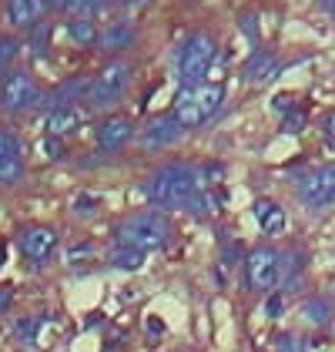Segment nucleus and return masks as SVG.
<instances>
[{
    "instance_id": "1",
    "label": "nucleus",
    "mask_w": 335,
    "mask_h": 352,
    "mask_svg": "<svg viewBox=\"0 0 335 352\" xmlns=\"http://www.w3.org/2000/svg\"><path fill=\"white\" fill-rule=\"evenodd\" d=\"M205 185L192 164H165L158 168L148 185L144 195L148 201H154L158 208H188V212H208V198H205Z\"/></svg>"
},
{
    "instance_id": "2",
    "label": "nucleus",
    "mask_w": 335,
    "mask_h": 352,
    "mask_svg": "<svg viewBox=\"0 0 335 352\" xmlns=\"http://www.w3.org/2000/svg\"><path fill=\"white\" fill-rule=\"evenodd\" d=\"M171 235V221L165 212H144V215L128 218L117 232H114V245L117 248H138V252H154L161 248Z\"/></svg>"
},
{
    "instance_id": "3",
    "label": "nucleus",
    "mask_w": 335,
    "mask_h": 352,
    "mask_svg": "<svg viewBox=\"0 0 335 352\" xmlns=\"http://www.w3.org/2000/svg\"><path fill=\"white\" fill-rule=\"evenodd\" d=\"M222 101H224L222 84H198V87H185V91L178 94L171 114L178 118L181 128H201V124H208V121L218 114Z\"/></svg>"
},
{
    "instance_id": "4",
    "label": "nucleus",
    "mask_w": 335,
    "mask_h": 352,
    "mask_svg": "<svg viewBox=\"0 0 335 352\" xmlns=\"http://www.w3.org/2000/svg\"><path fill=\"white\" fill-rule=\"evenodd\" d=\"M211 60H215V41H211L208 34H195V37H188V41L181 44L178 57H174L178 81L185 84V87H198L201 78L208 74Z\"/></svg>"
},
{
    "instance_id": "5",
    "label": "nucleus",
    "mask_w": 335,
    "mask_h": 352,
    "mask_svg": "<svg viewBox=\"0 0 335 352\" xmlns=\"http://www.w3.org/2000/svg\"><path fill=\"white\" fill-rule=\"evenodd\" d=\"M128 87H131V67H128V64H111V67H104V71L91 81L87 101H91V108L108 111L128 94Z\"/></svg>"
},
{
    "instance_id": "6",
    "label": "nucleus",
    "mask_w": 335,
    "mask_h": 352,
    "mask_svg": "<svg viewBox=\"0 0 335 352\" xmlns=\"http://www.w3.org/2000/svg\"><path fill=\"white\" fill-rule=\"evenodd\" d=\"M37 104V84L27 71H10L0 81V108L7 114H24Z\"/></svg>"
},
{
    "instance_id": "7",
    "label": "nucleus",
    "mask_w": 335,
    "mask_h": 352,
    "mask_svg": "<svg viewBox=\"0 0 335 352\" xmlns=\"http://www.w3.org/2000/svg\"><path fill=\"white\" fill-rule=\"evenodd\" d=\"M281 278V255L275 248H255L249 255V285L255 292L275 289Z\"/></svg>"
},
{
    "instance_id": "8",
    "label": "nucleus",
    "mask_w": 335,
    "mask_h": 352,
    "mask_svg": "<svg viewBox=\"0 0 335 352\" xmlns=\"http://www.w3.org/2000/svg\"><path fill=\"white\" fill-rule=\"evenodd\" d=\"M299 198L305 205H312V208H322V205L335 201V164H325V168L312 171L308 178H302Z\"/></svg>"
},
{
    "instance_id": "9",
    "label": "nucleus",
    "mask_w": 335,
    "mask_h": 352,
    "mask_svg": "<svg viewBox=\"0 0 335 352\" xmlns=\"http://www.w3.org/2000/svg\"><path fill=\"white\" fill-rule=\"evenodd\" d=\"M24 175V144L7 128H0V185H14Z\"/></svg>"
},
{
    "instance_id": "10",
    "label": "nucleus",
    "mask_w": 335,
    "mask_h": 352,
    "mask_svg": "<svg viewBox=\"0 0 335 352\" xmlns=\"http://www.w3.org/2000/svg\"><path fill=\"white\" fill-rule=\"evenodd\" d=\"M185 135V128L178 124V118L171 114V118H158V121H151L148 128H144V144L151 148V151H165L171 144H178Z\"/></svg>"
},
{
    "instance_id": "11",
    "label": "nucleus",
    "mask_w": 335,
    "mask_h": 352,
    "mask_svg": "<svg viewBox=\"0 0 335 352\" xmlns=\"http://www.w3.org/2000/svg\"><path fill=\"white\" fill-rule=\"evenodd\" d=\"M131 138H135V124H131L128 118H108V121H101V128H97V144H101L104 151L124 148Z\"/></svg>"
},
{
    "instance_id": "12",
    "label": "nucleus",
    "mask_w": 335,
    "mask_h": 352,
    "mask_svg": "<svg viewBox=\"0 0 335 352\" xmlns=\"http://www.w3.org/2000/svg\"><path fill=\"white\" fill-rule=\"evenodd\" d=\"M84 121H87V108H84V104H60V108H54L51 118H47V131L54 138L71 135V131L81 128Z\"/></svg>"
},
{
    "instance_id": "13",
    "label": "nucleus",
    "mask_w": 335,
    "mask_h": 352,
    "mask_svg": "<svg viewBox=\"0 0 335 352\" xmlns=\"http://www.w3.org/2000/svg\"><path fill=\"white\" fill-rule=\"evenodd\" d=\"M54 245H57V235L51 228H27L21 235V252L27 255L30 262H44L54 252Z\"/></svg>"
},
{
    "instance_id": "14",
    "label": "nucleus",
    "mask_w": 335,
    "mask_h": 352,
    "mask_svg": "<svg viewBox=\"0 0 335 352\" xmlns=\"http://www.w3.org/2000/svg\"><path fill=\"white\" fill-rule=\"evenodd\" d=\"M255 218H258V225H262L265 235H281L285 225H288L285 212H281L275 201H258V205H255Z\"/></svg>"
},
{
    "instance_id": "15",
    "label": "nucleus",
    "mask_w": 335,
    "mask_h": 352,
    "mask_svg": "<svg viewBox=\"0 0 335 352\" xmlns=\"http://www.w3.org/2000/svg\"><path fill=\"white\" fill-rule=\"evenodd\" d=\"M47 0H10V21L17 28H34L44 14Z\"/></svg>"
},
{
    "instance_id": "16",
    "label": "nucleus",
    "mask_w": 335,
    "mask_h": 352,
    "mask_svg": "<svg viewBox=\"0 0 335 352\" xmlns=\"http://www.w3.org/2000/svg\"><path fill=\"white\" fill-rule=\"evenodd\" d=\"M275 74H279V60L272 54H265V51H258L245 64V81L249 84H262V81H268V78H275Z\"/></svg>"
},
{
    "instance_id": "17",
    "label": "nucleus",
    "mask_w": 335,
    "mask_h": 352,
    "mask_svg": "<svg viewBox=\"0 0 335 352\" xmlns=\"http://www.w3.org/2000/svg\"><path fill=\"white\" fill-rule=\"evenodd\" d=\"M104 51H121V47H131L135 44V28L131 24H117V28H108L97 41Z\"/></svg>"
},
{
    "instance_id": "18",
    "label": "nucleus",
    "mask_w": 335,
    "mask_h": 352,
    "mask_svg": "<svg viewBox=\"0 0 335 352\" xmlns=\"http://www.w3.org/2000/svg\"><path fill=\"white\" fill-rule=\"evenodd\" d=\"M144 258H148V252H138V248H117L114 252V265L117 269H141L144 265Z\"/></svg>"
},
{
    "instance_id": "19",
    "label": "nucleus",
    "mask_w": 335,
    "mask_h": 352,
    "mask_svg": "<svg viewBox=\"0 0 335 352\" xmlns=\"http://www.w3.org/2000/svg\"><path fill=\"white\" fill-rule=\"evenodd\" d=\"M302 312H305V319H312L315 325H322V322H329V302H322V298H312V302H305L302 305Z\"/></svg>"
},
{
    "instance_id": "20",
    "label": "nucleus",
    "mask_w": 335,
    "mask_h": 352,
    "mask_svg": "<svg viewBox=\"0 0 335 352\" xmlns=\"http://www.w3.org/2000/svg\"><path fill=\"white\" fill-rule=\"evenodd\" d=\"M67 34H71L78 44H91V41H94V28H91V21H71Z\"/></svg>"
},
{
    "instance_id": "21",
    "label": "nucleus",
    "mask_w": 335,
    "mask_h": 352,
    "mask_svg": "<svg viewBox=\"0 0 335 352\" xmlns=\"http://www.w3.org/2000/svg\"><path fill=\"white\" fill-rule=\"evenodd\" d=\"M14 54H17V44L10 37H0V67H7L14 60Z\"/></svg>"
},
{
    "instance_id": "22",
    "label": "nucleus",
    "mask_w": 335,
    "mask_h": 352,
    "mask_svg": "<svg viewBox=\"0 0 335 352\" xmlns=\"http://www.w3.org/2000/svg\"><path fill=\"white\" fill-rule=\"evenodd\" d=\"M101 0H64V7L67 10H74V14H87V10H94Z\"/></svg>"
},
{
    "instance_id": "23",
    "label": "nucleus",
    "mask_w": 335,
    "mask_h": 352,
    "mask_svg": "<svg viewBox=\"0 0 335 352\" xmlns=\"http://www.w3.org/2000/svg\"><path fill=\"white\" fill-rule=\"evenodd\" d=\"M78 215H94V198H78Z\"/></svg>"
},
{
    "instance_id": "24",
    "label": "nucleus",
    "mask_w": 335,
    "mask_h": 352,
    "mask_svg": "<svg viewBox=\"0 0 335 352\" xmlns=\"http://www.w3.org/2000/svg\"><path fill=\"white\" fill-rule=\"evenodd\" d=\"M10 298H14V289L10 285H0V312L10 305Z\"/></svg>"
},
{
    "instance_id": "25",
    "label": "nucleus",
    "mask_w": 335,
    "mask_h": 352,
    "mask_svg": "<svg viewBox=\"0 0 335 352\" xmlns=\"http://www.w3.org/2000/svg\"><path fill=\"white\" fill-rule=\"evenodd\" d=\"M325 135H329V138H332V141H335V114H332V118H329V121H325Z\"/></svg>"
},
{
    "instance_id": "26",
    "label": "nucleus",
    "mask_w": 335,
    "mask_h": 352,
    "mask_svg": "<svg viewBox=\"0 0 335 352\" xmlns=\"http://www.w3.org/2000/svg\"><path fill=\"white\" fill-rule=\"evenodd\" d=\"M322 3V10H329V14H335V0H319Z\"/></svg>"
},
{
    "instance_id": "27",
    "label": "nucleus",
    "mask_w": 335,
    "mask_h": 352,
    "mask_svg": "<svg viewBox=\"0 0 335 352\" xmlns=\"http://www.w3.org/2000/svg\"><path fill=\"white\" fill-rule=\"evenodd\" d=\"M3 258H7V248H3V245H0V265H3Z\"/></svg>"
},
{
    "instance_id": "28",
    "label": "nucleus",
    "mask_w": 335,
    "mask_h": 352,
    "mask_svg": "<svg viewBox=\"0 0 335 352\" xmlns=\"http://www.w3.org/2000/svg\"><path fill=\"white\" fill-rule=\"evenodd\" d=\"M121 3H128V7H135V3H141V0H121Z\"/></svg>"
}]
</instances>
